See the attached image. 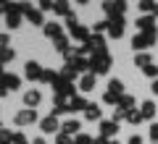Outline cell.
I'll return each instance as SVG.
<instances>
[{
    "label": "cell",
    "mask_w": 158,
    "mask_h": 144,
    "mask_svg": "<svg viewBox=\"0 0 158 144\" xmlns=\"http://www.w3.org/2000/svg\"><path fill=\"white\" fill-rule=\"evenodd\" d=\"M127 121H129V123H135V126H137V123H140V121H142V113H137V110H135V107H132V110H129V113H127Z\"/></svg>",
    "instance_id": "f546056e"
},
{
    "label": "cell",
    "mask_w": 158,
    "mask_h": 144,
    "mask_svg": "<svg viewBox=\"0 0 158 144\" xmlns=\"http://www.w3.org/2000/svg\"><path fill=\"white\" fill-rule=\"evenodd\" d=\"M40 100H42V94L34 92V89H32V92H24V105H27L29 110H34V107L40 105Z\"/></svg>",
    "instance_id": "7c38bea8"
},
{
    "label": "cell",
    "mask_w": 158,
    "mask_h": 144,
    "mask_svg": "<svg viewBox=\"0 0 158 144\" xmlns=\"http://www.w3.org/2000/svg\"><path fill=\"white\" fill-rule=\"evenodd\" d=\"M13 55H16V53H13L11 47H3V50H0V63H8V60H13Z\"/></svg>",
    "instance_id": "f1b7e54d"
},
{
    "label": "cell",
    "mask_w": 158,
    "mask_h": 144,
    "mask_svg": "<svg viewBox=\"0 0 158 144\" xmlns=\"http://www.w3.org/2000/svg\"><path fill=\"white\" fill-rule=\"evenodd\" d=\"M95 144H111V142H108L106 136H98V139H95Z\"/></svg>",
    "instance_id": "ab89813d"
},
{
    "label": "cell",
    "mask_w": 158,
    "mask_h": 144,
    "mask_svg": "<svg viewBox=\"0 0 158 144\" xmlns=\"http://www.w3.org/2000/svg\"><path fill=\"white\" fill-rule=\"evenodd\" d=\"M111 55L108 53H98V55H92L90 60H87V66H90L92 73H108V68H111Z\"/></svg>",
    "instance_id": "6da1fadb"
},
{
    "label": "cell",
    "mask_w": 158,
    "mask_h": 144,
    "mask_svg": "<svg viewBox=\"0 0 158 144\" xmlns=\"http://www.w3.org/2000/svg\"><path fill=\"white\" fill-rule=\"evenodd\" d=\"M106 13L111 18H118V16H124V11H127V3H106Z\"/></svg>",
    "instance_id": "ba28073f"
},
{
    "label": "cell",
    "mask_w": 158,
    "mask_h": 144,
    "mask_svg": "<svg viewBox=\"0 0 158 144\" xmlns=\"http://www.w3.org/2000/svg\"><path fill=\"white\" fill-rule=\"evenodd\" d=\"M132 105H135V97H132V94H121V100H118V110L129 113Z\"/></svg>",
    "instance_id": "44dd1931"
},
{
    "label": "cell",
    "mask_w": 158,
    "mask_h": 144,
    "mask_svg": "<svg viewBox=\"0 0 158 144\" xmlns=\"http://www.w3.org/2000/svg\"><path fill=\"white\" fill-rule=\"evenodd\" d=\"M56 144H74V139L66 136V134H58V136H56Z\"/></svg>",
    "instance_id": "1f68e13d"
},
{
    "label": "cell",
    "mask_w": 158,
    "mask_h": 144,
    "mask_svg": "<svg viewBox=\"0 0 158 144\" xmlns=\"http://www.w3.org/2000/svg\"><path fill=\"white\" fill-rule=\"evenodd\" d=\"M140 113H142V118H156V102H145V105L140 107Z\"/></svg>",
    "instance_id": "7402d4cb"
},
{
    "label": "cell",
    "mask_w": 158,
    "mask_h": 144,
    "mask_svg": "<svg viewBox=\"0 0 158 144\" xmlns=\"http://www.w3.org/2000/svg\"><path fill=\"white\" fill-rule=\"evenodd\" d=\"M108 34H111L113 39H118L121 34H124V18L118 16V18H111L108 21Z\"/></svg>",
    "instance_id": "52a82bcc"
},
{
    "label": "cell",
    "mask_w": 158,
    "mask_h": 144,
    "mask_svg": "<svg viewBox=\"0 0 158 144\" xmlns=\"http://www.w3.org/2000/svg\"><path fill=\"white\" fill-rule=\"evenodd\" d=\"M100 105H95V102H87V107H85V118L87 121H100Z\"/></svg>",
    "instance_id": "5bb4252c"
},
{
    "label": "cell",
    "mask_w": 158,
    "mask_h": 144,
    "mask_svg": "<svg viewBox=\"0 0 158 144\" xmlns=\"http://www.w3.org/2000/svg\"><path fill=\"white\" fill-rule=\"evenodd\" d=\"M142 73H145V76H150V79H158V66H156V63H150V66L142 68Z\"/></svg>",
    "instance_id": "4dcf8cb0"
},
{
    "label": "cell",
    "mask_w": 158,
    "mask_h": 144,
    "mask_svg": "<svg viewBox=\"0 0 158 144\" xmlns=\"http://www.w3.org/2000/svg\"><path fill=\"white\" fill-rule=\"evenodd\" d=\"M45 37H50V39H61L63 37V26L61 24H56V21H50V24H45Z\"/></svg>",
    "instance_id": "30bf717a"
},
{
    "label": "cell",
    "mask_w": 158,
    "mask_h": 144,
    "mask_svg": "<svg viewBox=\"0 0 158 144\" xmlns=\"http://www.w3.org/2000/svg\"><path fill=\"white\" fill-rule=\"evenodd\" d=\"M87 107V100L82 97V94H74L71 102H69V113H77V110H85Z\"/></svg>",
    "instance_id": "9a60e30c"
},
{
    "label": "cell",
    "mask_w": 158,
    "mask_h": 144,
    "mask_svg": "<svg viewBox=\"0 0 158 144\" xmlns=\"http://www.w3.org/2000/svg\"><path fill=\"white\" fill-rule=\"evenodd\" d=\"M0 13H8V6H6V3H0Z\"/></svg>",
    "instance_id": "60d3db41"
},
{
    "label": "cell",
    "mask_w": 158,
    "mask_h": 144,
    "mask_svg": "<svg viewBox=\"0 0 158 144\" xmlns=\"http://www.w3.org/2000/svg\"><path fill=\"white\" fill-rule=\"evenodd\" d=\"M42 71H45V68L40 66V63H34V60H29L27 66H24V76H27L29 81H40V79H42Z\"/></svg>",
    "instance_id": "5b68a950"
},
{
    "label": "cell",
    "mask_w": 158,
    "mask_h": 144,
    "mask_svg": "<svg viewBox=\"0 0 158 144\" xmlns=\"http://www.w3.org/2000/svg\"><path fill=\"white\" fill-rule=\"evenodd\" d=\"M153 13H156V16H158V3H156V8H153Z\"/></svg>",
    "instance_id": "f6af8a7d"
},
{
    "label": "cell",
    "mask_w": 158,
    "mask_h": 144,
    "mask_svg": "<svg viewBox=\"0 0 158 144\" xmlns=\"http://www.w3.org/2000/svg\"><path fill=\"white\" fill-rule=\"evenodd\" d=\"M150 139H153V142H158V123H153V126H150Z\"/></svg>",
    "instance_id": "e575fe53"
},
{
    "label": "cell",
    "mask_w": 158,
    "mask_h": 144,
    "mask_svg": "<svg viewBox=\"0 0 158 144\" xmlns=\"http://www.w3.org/2000/svg\"><path fill=\"white\" fill-rule=\"evenodd\" d=\"M121 94H124V84L118 81V79H111V84H108V92H106V97H103V100H106L108 105H113V102L121 100Z\"/></svg>",
    "instance_id": "3957f363"
},
{
    "label": "cell",
    "mask_w": 158,
    "mask_h": 144,
    "mask_svg": "<svg viewBox=\"0 0 158 144\" xmlns=\"http://www.w3.org/2000/svg\"><path fill=\"white\" fill-rule=\"evenodd\" d=\"M153 45H156V32H140L132 39V47L135 50H145V47H153Z\"/></svg>",
    "instance_id": "277c9868"
},
{
    "label": "cell",
    "mask_w": 158,
    "mask_h": 144,
    "mask_svg": "<svg viewBox=\"0 0 158 144\" xmlns=\"http://www.w3.org/2000/svg\"><path fill=\"white\" fill-rule=\"evenodd\" d=\"M3 81H6V87H8V89H19L21 79H19V76H13V73H6V76H3Z\"/></svg>",
    "instance_id": "d4e9b609"
},
{
    "label": "cell",
    "mask_w": 158,
    "mask_h": 144,
    "mask_svg": "<svg viewBox=\"0 0 158 144\" xmlns=\"http://www.w3.org/2000/svg\"><path fill=\"white\" fill-rule=\"evenodd\" d=\"M34 121H37V113L29 110V107L13 115V123H16V126H29V123H34Z\"/></svg>",
    "instance_id": "8992f818"
},
{
    "label": "cell",
    "mask_w": 158,
    "mask_h": 144,
    "mask_svg": "<svg viewBox=\"0 0 158 144\" xmlns=\"http://www.w3.org/2000/svg\"><path fill=\"white\" fill-rule=\"evenodd\" d=\"M137 26H140L142 32H156V18L153 16H140L137 18Z\"/></svg>",
    "instance_id": "2e32d148"
},
{
    "label": "cell",
    "mask_w": 158,
    "mask_h": 144,
    "mask_svg": "<svg viewBox=\"0 0 158 144\" xmlns=\"http://www.w3.org/2000/svg\"><path fill=\"white\" fill-rule=\"evenodd\" d=\"M58 79H61V73H58V71H50V68H45L40 81H45V84H58Z\"/></svg>",
    "instance_id": "ffe728a7"
},
{
    "label": "cell",
    "mask_w": 158,
    "mask_h": 144,
    "mask_svg": "<svg viewBox=\"0 0 158 144\" xmlns=\"http://www.w3.org/2000/svg\"><path fill=\"white\" fill-rule=\"evenodd\" d=\"M66 26H69V34H71L74 39H82V42H87V39H90V29H87V26H82V24H77L74 13L66 18Z\"/></svg>",
    "instance_id": "7a4b0ae2"
},
{
    "label": "cell",
    "mask_w": 158,
    "mask_h": 144,
    "mask_svg": "<svg viewBox=\"0 0 158 144\" xmlns=\"http://www.w3.org/2000/svg\"><path fill=\"white\" fill-rule=\"evenodd\" d=\"M111 144H118V142H111Z\"/></svg>",
    "instance_id": "bcb514c9"
},
{
    "label": "cell",
    "mask_w": 158,
    "mask_h": 144,
    "mask_svg": "<svg viewBox=\"0 0 158 144\" xmlns=\"http://www.w3.org/2000/svg\"><path fill=\"white\" fill-rule=\"evenodd\" d=\"M53 11L58 13V16H71V8H69V3H53Z\"/></svg>",
    "instance_id": "cb8c5ba5"
},
{
    "label": "cell",
    "mask_w": 158,
    "mask_h": 144,
    "mask_svg": "<svg viewBox=\"0 0 158 144\" xmlns=\"http://www.w3.org/2000/svg\"><path fill=\"white\" fill-rule=\"evenodd\" d=\"M153 63V58H150V53H140V55H135V66H140V68H145V66H150Z\"/></svg>",
    "instance_id": "603a6c76"
},
{
    "label": "cell",
    "mask_w": 158,
    "mask_h": 144,
    "mask_svg": "<svg viewBox=\"0 0 158 144\" xmlns=\"http://www.w3.org/2000/svg\"><path fill=\"white\" fill-rule=\"evenodd\" d=\"M24 16H27L32 24H42V11H40V8H29V6H24Z\"/></svg>",
    "instance_id": "e0dca14e"
},
{
    "label": "cell",
    "mask_w": 158,
    "mask_h": 144,
    "mask_svg": "<svg viewBox=\"0 0 158 144\" xmlns=\"http://www.w3.org/2000/svg\"><path fill=\"white\" fill-rule=\"evenodd\" d=\"M77 76H79V71L71 66V63H66V66L61 68V79H63V81H74Z\"/></svg>",
    "instance_id": "ac0fdd59"
},
{
    "label": "cell",
    "mask_w": 158,
    "mask_h": 144,
    "mask_svg": "<svg viewBox=\"0 0 158 144\" xmlns=\"http://www.w3.org/2000/svg\"><path fill=\"white\" fill-rule=\"evenodd\" d=\"M113 134H118V123L116 121H103L100 123V136H113Z\"/></svg>",
    "instance_id": "4fadbf2b"
},
{
    "label": "cell",
    "mask_w": 158,
    "mask_h": 144,
    "mask_svg": "<svg viewBox=\"0 0 158 144\" xmlns=\"http://www.w3.org/2000/svg\"><path fill=\"white\" fill-rule=\"evenodd\" d=\"M32 144H48V142H45V139H34Z\"/></svg>",
    "instance_id": "b9f144b4"
},
{
    "label": "cell",
    "mask_w": 158,
    "mask_h": 144,
    "mask_svg": "<svg viewBox=\"0 0 158 144\" xmlns=\"http://www.w3.org/2000/svg\"><path fill=\"white\" fill-rule=\"evenodd\" d=\"M0 144H13V131L0 128Z\"/></svg>",
    "instance_id": "4316f807"
},
{
    "label": "cell",
    "mask_w": 158,
    "mask_h": 144,
    "mask_svg": "<svg viewBox=\"0 0 158 144\" xmlns=\"http://www.w3.org/2000/svg\"><path fill=\"white\" fill-rule=\"evenodd\" d=\"M79 128H82V123H79L77 121V118H71V121H66V123H63V126H61V134H66V136H77V134H79Z\"/></svg>",
    "instance_id": "8fae6325"
},
{
    "label": "cell",
    "mask_w": 158,
    "mask_h": 144,
    "mask_svg": "<svg viewBox=\"0 0 158 144\" xmlns=\"http://www.w3.org/2000/svg\"><path fill=\"white\" fill-rule=\"evenodd\" d=\"M13 144H29L24 134H13Z\"/></svg>",
    "instance_id": "836d02e7"
},
{
    "label": "cell",
    "mask_w": 158,
    "mask_h": 144,
    "mask_svg": "<svg viewBox=\"0 0 158 144\" xmlns=\"http://www.w3.org/2000/svg\"><path fill=\"white\" fill-rule=\"evenodd\" d=\"M92 29H95V34H103V32L108 29V21H98V24H95Z\"/></svg>",
    "instance_id": "d6a6232c"
},
{
    "label": "cell",
    "mask_w": 158,
    "mask_h": 144,
    "mask_svg": "<svg viewBox=\"0 0 158 144\" xmlns=\"http://www.w3.org/2000/svg\"><path fill=\"white\" fill-rule=\"evenodd\" d=\"M129 144H142V139H140V136L135 134V136H129Z\"/></svg>",
    "instance_id": "f35d334b"
},
{
    "label": "cell",
    "mask_w": 158,
    "mask_h": 144,
    "mask_svg": "<svg viewBox=\"0 0 158 144\" xmlns=\"http://www.w3.org/2000/svg\"><path fill=\"white\" fill-rule=\"evenodd\" d=\"M3 76H6V73H3V63H0V79H3Z\"/></svg>",
    "instance_id": "ee69618b"
},
{
    "label": "cell",
    "mask_w": 158,
    "mask_h": 144,
    "mask_svg": "<svg viewBox=\"0 0 158 144\" xmlns=\"http://www.w3.org/2000/svg\"><path fill=\"white\" fill-rule=\"evenodd\" d=\"M6 94H8V87H6V81L0 79V97H6Z\"/></svg>",
    "instance_id": "74e56055"
},
{
    "label": "cell",
    "mask_w": 158,
    "mask_h": 144,
    "mask_svg": "<svg viewBox=\"0 0 158 144\" xmlns=\"http://www.w3.org/2000/svg\"><path fill=\"white\" fill-rule=\"evenodd\" d=\"M56 47H58V53H63V55H66V53H71V47H69V39H66V37L56 39Z\"/></svg>",
    "instance_id": "484cf974"
},
{
    "label": "cell",
    "mask_w": 158,
    "mask_h": 144,
    "mask_svg": "<svg viewBox=\"0 0 158 144\" xmlns=\"http://www.w3.org/2000/svg\"><path fill=\"white\" fill-rule=\"evenodd\" d=\"M74 144H95V139H92L90 134H77V136H74Z\"/></svg>",
    "instance_id": "83f0119b"
},
{
    "label": "cell",
    "mask_w": 158,
    "mask_h": 144,
    "mask_svg": "<svg viewBox=\"0 0 158 144\" xmlns=\"http://www.w3.org/2000/svg\"><path fill=\"white\" fill-rule=\"evenodd\" d=\"M153 92L158 94V79H156V81H153Z\"/></svg>",
    "instance_id": "7bdbcfd3"
},
{
    "label": "cell",
    "mask_w": 158,
    "mask_h": 144,
    "mask_svg": "<svg viewBox=\"0 0 158 144\" xmlns=\"http://www.w3.org/2000/svg\"><path fill=\"white\" fill-rule=\"evenodd\" d=\"M3 47H8V34H0V50Z\"/></svg>",
    "instance_id": "8d00e7d4"
},
{
    "label": "cell",
    "mask_w": 158,
    "mask_h": 144,
    "mask_svg": "<svg viewBox=\"0 0 158 144\" xmlns=\"http://www.w3.org/2000/svg\"><path fill=\"white\" fill-rule=\"evenodd\" d=\"M156 8V3H140V11H153Z\"/></svg>",
    "instance_id": "d590c367"
},
{
    "label": "cell",
    "mask_w": 158,
    "mask_h": 144,
    "mask_svg": "<svg viewBox=\"0 0 158 144\" xmlns=\"http://www.w3.org/2000/svg\"><path fill=\"white\" fill-rule=\"evenodd\" d=\"M40 128H42V134H53V131H61V126H58V118H56V115H48V118H42Z\"/></svg>",
    "instance_id": "9c48e42d"
},
{
    "label": "cell",
    "mask_w": 158,
    "mask_h": 144,
    "mask_svg": "<svg viewBox=\"0 0 158 144\" xmlns=\"http://www.w3.org/2000/svg\"><path fill=\"white\" fill-rule=\"evenodd\" d=\"M92 87H95V73H87V76H82V81H79V92H90Z\"/></svg>",
    "instance_id": "d6986e66"
}]
</instances>
